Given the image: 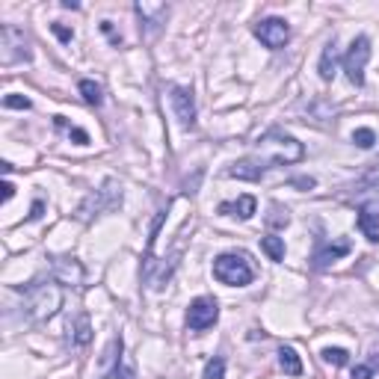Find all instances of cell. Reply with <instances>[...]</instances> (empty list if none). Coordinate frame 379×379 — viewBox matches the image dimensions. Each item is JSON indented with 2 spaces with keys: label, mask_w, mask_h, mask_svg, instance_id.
Returning <instances> with one entry per match:
<instances>
[{
  "label": "cell",
  "mask_w": 379,
  "mask_h": 379,
  "mask_svg": "<svg viewBox=\"0 0 379 379\" xmlns=\"http://www.w3.org/2000/svg\"><path fill=\"white\" fill-rule=\"evenodd\" d=\"M368 60H370V42H368V36L353 39L347 57H344V72H347L350 84H356V86L365 84V65H368Z\"/></svg>",
  "instance_id": "obj_5"
},
{
  "label": "cell",
  "mask_w": 379,
  "mask_h": 379,
  "mask_svg": "<svg viewBox=\"0 0 379 379\" xmlns=\"http://www.w3.org/2000/svg\"><path fill=\"white\" fill-rule=\"evenodd\" d=\"M323 361H329V365H335V368H344V365H350V353L341 350V347H326Z\"/></svg>",
  "instance_id": "obj_20"
},
{
  "label": "cell",
  "mask_w": 379,
  "mask_h": 379,
  "mask_svg": "<svg viewBox=\"0 0 379 379\" xmlns=\"http://www.w3.org/2000/svg\"><path fill=\"white\" fill-rule=\"evenodd\" d=\"M80 95H84V101L92 104V107L104 104V92H101V86H98L95 80H80Z\"/></svg>",
  "instance_id": "obj_19"
},
{
  "label": "cell",
  "mask_w": 379,
  "mask_h": 379,
  "mask_svg": "<svg viewBox=\"0 0 379 379\" xmlns=\"http://www.w3.org/2000/svg\"><path fill=\"white\" fill-rule=\"evenodd\" d=\"M74 332H77V335H74V341H77V344H89V338H92V335H89V320H86V317H80Z\"/></svg>",
  "instance_id": "obj_24"
},
{
  "label": "cell",
  "mask_w": 379,
  "mask_h": 379,
  "mask_svg": "<svg viewBox=\"0 0 379 379\" xmlns=\"http://www.w3.org/2000/svg\"><path fill=\"white\" fill-rule=\"evenodd\" d=\"M42 210H45V202H36V205H33V213H30V220H39V217H42Z\"/></svg>",
  "instance_id": "obj_31"
},
{
  "label": "cell",
  "mask_w": 379,
  "mask_h": 379,
  "mask_svg": "<svg viewBox=\"0 0 379 379\" xmlns=\"http://www.w3.org/2000/svg\"><path fill=\"white\" fill-rule=\"evenodd\" d=\"M290 184H293V187H302V190H311V187L317 184V181H315V178H293Z\"/></svg>",
  "instance_id": "obj_29"
},
{
  "label": "cell",
  "mask_w": 379,
  "mask_h": 379,
  "mask_svg": "<svg viewBox=\"0 0 379 379\" xmlns=\"http://www.w3.org/2000/svg\"><path fill=\"white\" fill-rule=\"evenodd\" d=\"M169 104L175 110V119L181 128H196V98H193V89L187 86H172L169 89Z\"/></svg>",
  "instance_id": "obj_9"
},
{
  "label": "cell",
  "mask_w": 379,
  "mask_h": 379,
  "mask_svg": "<svg viewBox=\"0 0 379 379\" xmlns=\"http://www.w3.org/2000/svg\"><path fill=\"white\" fill-rule=\"evenodd\" d=\"M134 12L140 15V21L145 24V33H157L160 24H166L169 6H163V4H137Z\"/></svg>",
  "instance_id": "obj_12"
},
{
  "label": "cell",
  "mask_w": 379,
  "mask_h": 379,
  "mask_svg": "<svg viewBox=\"0 0 379 379\" xmlns=\"http://www.w3.org/2000/svg\"><path fill=\"white\" fill-rule=\"evenodd\" d=\"M255 199H252V196H240V199L237 202H222L220 205V213H222V217H237V220H249L252 217V213H255Z\"/></svg>",
  "instance_id": "obj_14"
},
{
  "label": "cell",
  "mask_w": 379,
  "mask_h": 379,
  "mask_svg": "<svg viewBox=\"0 0 379 379\" xmlns=\"http://www.w3.org/2000/svg\"><path fill=\"white\" fill-rule=\"evenodd\" d=\"M119 205H122V187L113 178H107L101 190H95V193L86 196L84 205L77 208V213H80V220H84V222H89L95 217H101V213L119 208Z\"/></svg>",
  "instance_id": "obj_4"
},
{
  "label": "cell",
  "mask_w": 379,
  "mask_h": 379,
  "mask_svg": "<svg viewBox=\"0 0 379 379\" xmlns=\"http://www.w3.org/2000/svg\"><path fill=\"white\" fill-rule=\"evenodd\" d=\"M222 376H225V358L222 356H213L208 365H205L202 379H222Z\"/></svg>",
  "instance_id": "obj_21"
},
{
  "label": "cell",
  "mask_w": 379,
  "mask_h": 379,
  "mask_svg": "<svg viewBox=\"0 0 379 379\" xmlns=\"http://www.w3.org/2000/svg\"><path fill=\"white\" fill-rule=\"evenodd\" d=\"M4 107L6 110H30V98H24V95H6Z\"/></svg>",
  "instance_id": "obj_23"
},
{
  "label": "cell",
  "mask_w": 379,
  "mask_h": 379,
  "mask_svg": "<svg viewBox=\"0 0 379 379\" xmlns=\"http://www.w3.org/2000/svg\"><path fill=\"white\" fill-rule=\"evenodd\" d=\"M0 47H4V51H0V57H4V65L30 60V47H27V39H24V30L12 27V24L0 27Z\"/></svg>",
  "instance_id": "obj_6"
},
{
  "label": "cell",
  "mask_w": 379,
  "mask_h": 379,
  "mask_svg": "<svg viewBox=\"0 0 379 379\" xmlns=\"http://www.w3.org/2000/svg\"><path fill=\"white\" fill-rule=\"evenodd\" d=\"M255 36L261 39L264 47H270V51H278V47L288 45L290 27H288L285 18H264V21H258V27H255Z\"/></svg>",
  "instance_id": "obj_8"
},
{
  "label": "cell",
  "mask_w": 379,
  "mask_h": 379,
  "mask_svg": "<svg viewBox=\"0 0 379 379\" xmlns=\"http://www.w3.org/2000/svg\"><path fill=\"white\" fill-rule=\"evenodd\" d=\"M353 142L358 145V148H373L376 145V134L370 128H356L353 130Z\"/></svg>",
  "instance_id": "obj_22"
},
{
  "label": "cell",
  "mask_w": 379,
  "mask_h": 379,
  "mask_svg": "<svg viewBox=\"0 0 379 379\" xmlns=\"http://www.w3.org/2000/svg\"><path fill=\"white\" fill-rule=\"evenodd\" d=\"M350 252V240H338V243H326V246H320V249L315 252V267L317 270H323V267H329L332 261H338V258H344Z\"/></svg>",
  "instance_id": "obj_13"
},
{
  "label": "cell",
  "mask_w": 379,
  "mask_h": 379,
  "mask_svg": "<svg viewBox=\"0 0 379 379\" xmlns=\"http://www.w3.org/2000/svg\"><path fill=\"white\" fill-rule=\"evenodd\" d=\"M258 152L267 163H296V160H302L305 148H302L300 140H293V137L285 134V130L273 128L258 140Z\"/></svg>",
  "instance_id": "obj_2"
},
{
  "label": "cell",
  "mask_w": 379,
  "mask_h": 379,
  "mask_svg": "<svg viewBox=\"0 0 379 379\" xmlns=\"http://www.w3.org/2000/svg\"><path fill=\"white\" fill-rule=\"evenodd\" d=\"M261 249L267 252L270 261H285V240L282 237H276V234L261 237Z\"/></svg>",
  "instance_id": "obj_17"
},
{
  "label": "cell",
  "mask_w": 379,
  "mask_h": 379,
  "mask_svg": "<svg viewBox=\"0 0 379 379\" xmlns=\"http://www.w3.org/2000/svg\"><path fill=\"white\" fill-rule=\"evenodd\" d=\"M69 137L77 142V145H89V134L84 128H69Z\"/></svg>",
  "instance_id": "obj_26"
},
{
  "label": "cell",
  "mask_w": 379,
  "mask_h": 379,
  "mask_svg": "<svg viewBox=\"0 0 379 379\" xmlns=\"http://www.w3.org/2000/svg\"><path fill=\"white\" fill-rule=\"evenodd\" d=\"M217 320H220V305H217L213 296H196V300L190 302L187 326L193 329V332H205V329H210Z\"/></svg>",
  "instance_id": "obj_7"
},
{
  "label": "cell",
  "mask_w": 379,
  "mask_h": 379,
  "mask_svg": "<svg viewBox=\"0 0 379 379\" xmlns=\"http://www.w3.org/2000/svg\"><path fill=\"white\" fill-rule=\"evenodd\" d=\"M116 379H137V376H134V368H130L125 358L116 361Z\"/></svg>",
  "instance_id": "obj_25"
},
{
  "label": "cell",
  "mask_w": 379,
  "mask_h": 379,
  "mask_svg": "<svg viewBox=\"0 0 379 379\" xmlns=\"http://www.w3.org/2000/svg\"><path fill=\"white\" fill-rule=\"evenodd\" d=\"M335 39L323 47V57H320V77L323 80H332L335 77Z\"/></svg>",
  "instance_id": "obj_18"
},
{
  "label": "cell",
  "mask_w": 379,
  "mask_h": 379,
  "mask_svg": "<svg viewBox=\"0 0 379 379\" xmlns=\"http://www.w3.org/2000/svg\"><path fill=\"white\" fill-rule=\"evenodd\" d=\"M62 305V288L57 282H33L24 290V317L30 323H45L51 320Z\"/></svg>",
  "instance_id": "obj_1"
},
{
  "label": "cell",
  "mask_w": 379,
  "mask_h": 379,
  "mask_svg": "<svg viewBox=\"0 0 379 379\" xmlns=\"http://www.w3.org/2000/svg\"><path fill=\"white\" fill-rule=\"evenodd\" d=\"M278 365H282L285 373H290V376H300L302 373V361H300V356H296L293 347H282V350H278Z\"/></svg>",
  "instance_id": "obj_16"
},
{
  "label": "cell",
  "mask_w": 379,
  "mask_h": 379,
  "mask_svg": "<svg viewBox=\"0 0 379 379\" xmlns=\"http://www.w3.org/2000/svg\"><path fill=\"white\" fill-rule=\"evenodd\" d=\"M353 193H356V199L370 202V205H365V208H376V205H379V163H373V169L356 181V184H353Z\"/></svg>",
  "instance_id": "obj_11"
},
{
  "label": "cell",
  "mask_w": 379,
  "mask_h": 379,
  "mask_svg": "<svg viewBox=\"0 0 379 379\" xmlns=\"http://www.w3.org/2000/svg\"><path fill=\"white\" fill-rule=\"evenodd\" d=\"M267 166H270V163L264 157H243V160L232 163L225 175L228 178H240V181H261L264 172H267Z\"/></svg>",
  "instance_id": "obj_10"
},
{
  "label": "cell",
  "mask_w": 379,
  "mask_h": 379,
  "mask_svg": "<svg viewBox=\"0 0 379 379\" xmlns=\"http://www.w3.org/2000/svg\"><path fill=\"white\" fill-rule=\"evenodd\" d=\"M51 30L57 33V36H60L62 42H72V36H74V33H72L69 27H62V24H51Z\"/></svg>",
  "instance_id": "obj_28"
},
{
  "label": "cell",
  "mask_w": 379,
  "mask_h": 379,
  "mask_svg": "<svg viewBox=\"0 0 379 379\" xmlns=\"http://www.w3.org/2000/svg\"><path fill=\"white\" fill-rule=\"evenodd\" d=\"M15 196V187H12V181H4V202H9Z\"/></svg>",
  "instance_id": "obj_30"
},
{
  "label": "cell",
  "mask_w": 379,
  "mask_h": 379,
  "mask_svg": "<svg viewBox=\"0 0 379 379\" xmlns=\"http://www.w3.org/2000/svg\"><path fill=\"white\" fill-rule=\"evenodd\" d=\"M213 278L228 288H246L255 278L252 264L243 252H225L213 261Z\"/></svg>",
  "instance_id": "obj_3"
},
{
  "label": "cell",
  "mask_w": 379,
  "mask_h": 379,
  "mask_svg": "<svg viewBox=\"0 0 379 379\" xmlns=\"http://www.w3.org/2000/svg\"><path fill=\"white\" fill-rule=\"evenodd\" d=\"M358 228L370 243H379V210L376 208H361L358 210Z\"/></svg>",
  "instance_id": "obj_15"
},
{
  "label": "cell",
  "mask_w": 379,
  "mask_h": 379,
  "mask_svg": "<svg viewBox=\"0 0 379 379\" xmlns=\"http://www.w3.org/2000/svg\"><path fill=\"white\" fill-rule=\"evenodd\" d=\"M373 376V368L370 365H358V368H353V379H370Z\"/></svg>",
  "instance_id": "obj_27"
}]
</instances>
